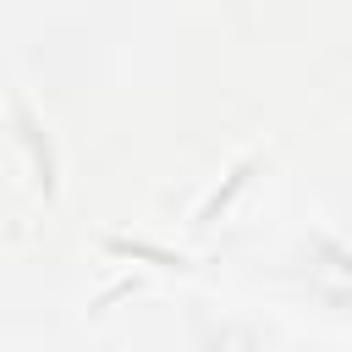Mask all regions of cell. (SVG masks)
Listing matches in <instances>:
<instances>
[{
	"instance_id": "cell-1",
	"label": "cell",
	"mask_w": 352,
	"mask_h": 352,
	"mask_svg": "<svg viewBox=\"0 0 352 352\" xmlns=\"http://www.w3.org/2000/svg\"><path fill=\"white\" fill-rule=\"evenodd\" d=\"M248 176H253V160H242V165H236V170L226 176V187H220V192H214V198H209V204L198 209V226H209V220H214V214H220V209H226V204H231V198H236V192L248 187Z\"/></svg>"
},
{
	"instance_id": "cell-2",
	"label": "cell",
	"mask_w": 352,
	"mask_h": 352,
	"mask_svg": "<svg viewBox=\"0 0 352 352\" xmlns=\"http://www.w3.org/2000/svg\"><path fill=\"white\" fill-rule=\"evenodd\" d=\"M104 248H110V253H126V258H148V264H165V270H182V264H187L182 253H165V248H148V242H116V236H110Z\"/></svg>"
}]
</instances>
